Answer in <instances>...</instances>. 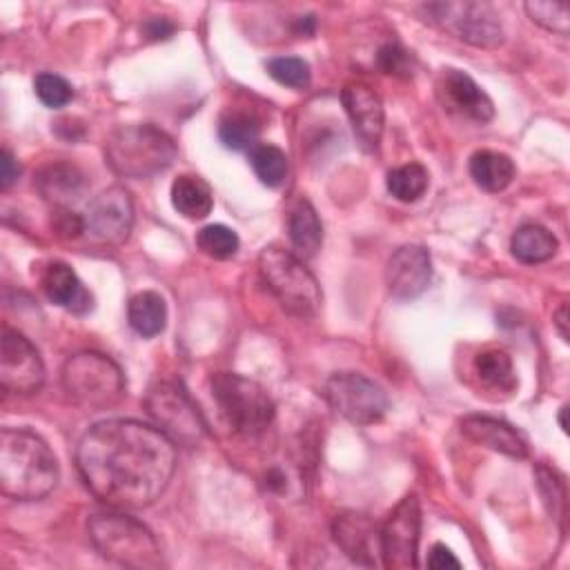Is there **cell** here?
<instances>
[{"label": "cell", "mask_w": 570, "mask_h": 570, "mask_svg": "<svg viewBox=\"0 0 570 570\" xmlns=\"http://www.w3.org/2000/svg\"><path fill=\"white\" fill-rule=\"evenodd\" d=\"M261 134V120L252 111H229L218 122V138L227 149H254Z\"/></svg>", "instance_id": "484cf974"}, {"label": "cell", "mask_w": 570, "mask_h": 570, "mask_svg": "<svg viewBox=\"0 0 570 570\" xmlns=\"http://www.w3.org/2000/svg\"><path fill=\"white\" fill-rule=\"evenodd\" d=\"M267 73L285 87L305 89L309 85V65L296 56H276L267 62Z\"/></svg>", "instance_id": "d6a6232c"}, {"label": "cell", "mask_w": 570, "mask_h": 570, "mask_svg": "<svg viewBox=\"0 0 570 570\" xmlns=\"http://www.w3.org/2000/svg\"><path fill=\"white\" fill-rule=\"evenodd\" d=\"M258 274L278 305L296 316L309 318L321 307V287L298 256L283 247H265L258 254Z\"/></svg>", "instance_id": "8992f818"}, {"label": "cell", "mask_w": 570, "mask_h": 570, "mask_svg": "<svg viewBox=\"0 0 570 570\" xmlns=\"http://www.w3.org/2000/svg\"><path fill=\"white\" fill-rule=\"evenodd\" d=\"M145 407L156 428L165 432L176 445L196 448L203 443L207 425L180 385L167 381L156 383L145 396Z\"/></svg>", "instance_id": "9c48e42d"}, {"label": "cell", "mask_w": 570, "mask_h": 570, "mask_svg": "<svg viewBox=\"0 0 570 570\" xmlns=\"http://www.w3.org/2000/svg\"><path fill=\"white\" fill-rule=\"evenodd\" d=\"M566 412H568V407L563 405V407L559 410V425H561V430H563V432H568V428H566Z\"/></svg>", "instance_id": "b9f144b4"}, {"label": "cell", "mask_w": 570, "mask_h": 570, "mask_svg": "<svg viewBox=\"0 0 570 570\" xmlns=\"http://www.w3.org/2000/svg\"><path fill=\"white\" fill-rule=\"evenodd\" d=\"M534 476H537V488L541 492V499L550 512V517H554L557 521H563L566 514V485L561 481V476L550 470L548 465L539 463L534 468Z\"/></svg>", "instance_id": "1f68e13d"}, {"label": "cell", "mask_w": 570, "mask_h": 570, "mask_svg": "<svg viewBox=\"0 0 570 570\" xmlns=\"http://www.w3.org/2000/svg\"><path fill=\"white\" fill-rule=\"evenodd\" d=\"M432 278L430 252L423 245L399 247L385 265V283L394 298L410 301L423 294Z\"/></svg>", "instance_id": "2e32d148"}, {"label": "cell", "mask_w": 570, "mask_h": 570, "mask_svg": "<svg viewBox=\"0 0 570 570\" xmlns=\"http://www.w3.org/2000/svg\"><path fill=\"white\" fill-rule=\"evenodd\" d=\"M171 205L189 220L205 218L214 207L209 185L194 174H183L171 183Z\"/></svg>", "instance_id": "603a6c76"}, {"label": "cell", "mask_w": 570, "mask_h": 570, "mask_svg": "<svg viewBox=\"0 0 570 570\" xmlns=\"http://www.w3.org/2000/svg\"><path fill=\"white\" fill-rule=\"evenodd\" d=\"M554 327H557L559 336L563 341H568V305L566 303L554 312Z\"/></svg>", "instance_id": "ab89813d"}, {"label": "cell", "mask_w": 570, "mask_h": 570, "mask_svg": "<svg viewBox=\"0 0 570 570\" xmlns=\"http://www.w3.org/2000/svg\"><path fill=\"white\" fill-rule=\"evenodd\" d=\"M314 27H316L314 16H301V18L296 20L294 31H296L298 36H312V33H314Z\"/></svg>", "instance_id": "60d3db41"}, {"label": "cell", "mask_w": 570, "mask_h": 570, "mask_svg": "<svg viewBox=\"0 0 570 570\" xmlns=\"http://www.w3.org/2000/svg\"><path fill=\"white\" fill-rule=\"evenodd\" d=\"M249 163L256 178L267 187H281L289 171L287 156L276 145H256L249 151Z\"/></svg>", "instance_id": "f1b7e54d"}, {"label": "cell", "mask_w": 570, "mask_h": 570, "mask_svg": "<svg viewBox=\"0 0 570 570\" xmlns=\"http://www.w3.org/2000/svg\"><path fill=\"white\" fill-rule=\"evenodd\" d=\"M421 505L414 494L403 497L381 523V563L390 570L416 568Z\"/></svg>", "instance_id": "8fae6325"}, {"label": "cell", "mask_w": 570, "mask_h": 570, "mask_svg": "<svg viewBox=\"0 0 570 570\" xmlns=\"http://www.w3.org/2000/svg\"><path fill=\"white\" fill-rule=\"evenodd\" d=\"M60 476L51 448L31 430L4 428L0 432V490L18 501L47 497Z\"/></svg>", "instance_id": "7a4b0ae2"}, {"label": "cell", "mask_w": 570, "mask_h": 570, "mask_svg": "<svg viewBox=\"0 0 570 570\" xmlns=\"http://www.w3.org/2000/svg\"><path fill=\"white\" fill-rule=\"evenodd\" d=\"M425 22L479 49H497L503 42L499 11L490 2H428L416 7Z\"/></svg>", "instance_id": "ba28073f"}, {"label": "cell", "mask_w": 570, "mask_h": 570, "mask_svg": "<svg viewBox=\"0 0 570 570\" xmlns=\"http://www.w3.org/2000/svg\"><path fill=\"white\" fill-rule=\"evenodd\" d=\"M428 568L443 570V568H461V561L454 557V552L445 543H434L428 557Z\"/></svg>", "instance_id": "8d00e7d4"}, {"label": "cell", "mask_w": 570, "mask_h": 570, "mask_svg": "<svg viewBox=\"0 0 570 570\" xmlns=\"http://www.w3.org/2000/svg\"><path fill=\"white\" fill-rule=\"evenodd\" d=\"M287 236L294 252L303 258H312L323 243V227L316 209L309 200L298 198L287 216Z\"/></svg>", "instance_id": "44dd1931"}, {"label": "cell", "mask_w": 570, "mask_h": 570, "mask_svg": "<svg viewBox=\"0 0 570 570\" xmlns=\"http://www.w3.org/2000/svg\"><path fill=\"white\" fill-rule=\"evenodd\" d=\"M33 89H36V96L40 98V102L51 109H60L73 98L71 85L62 76L49 73V71H42L36 76Z\"/></svg>", "instance_id": "836d02e7"}, {"label": "cell", "mask_w": 570, "mask_h": 570, "mask_svg": "<svg viewBox=\"0 0 570 570\" xmlns=\"http://www.w3.org/2000/svg\"><path fill=\"white\" fill-rule=\"evenodd\" d=\"M62 390L69 401L85 410H105L125 392L120 367L100 352H78L62 365Z\"/></svg>", "instance_id": "52a82bcc"}, {"label": "cell", "mask_w": 570, "mask_h": 570, "mask_svg": "<svg viewBox=\"0 0 570 570\" xmlns=\"http://www.w3.org/2000/svg\"><path fill=\"white\" fill-rule=\"evenodd\" d=\"M557 249H559L557 236L550 229L534 223L521 225L510 240L512 256L525 265L546 263L557 254Z\"/></svg>", "instance_id": "cb8c5ba5"}, {"label": "cell", "mask_w": 570, "mask_h": 570, "mask_svg": "<svg viewBox=\"0 0 570 570\" xmlns=\"http://www.w3.org/2000/svg\"><path fill=\"white\" fill-rule=\"evenodd\" d=\"M434 94L439 105L459 118L472 120V122H488L494 116V105L490 96L461 69H443L436 76Z\"/></svg>", "instance_id": "5bb4252c"}, {"label": "cell", "mask_w": 570, "mask_h": 570, "mask_svg": "<svg viewBox=\"0 0 570 570\" xmlns=\"http://www.w3.org/2000/svg\"><path fill=\"white\" fill-rule=\"evenodd\" d=\"M33 185L38 194L53 207H69L85 194L87 178L76 165L58 160V163L45 165L36 174Z\"/></svg>", "instance_id": "ffe728a7"}, {"label": "cell", "mask_w": 570, "mask_h": 570, "mask_svg": "<svg viewBox=\"0 0 570 570\" xmlns=\"http://www.w3.org/2000/svg\"><path fill=\"white\" fill-rule=\"evenodd\" d=\"M323 394L334 412L356 425L379 423L387 412L385 392L358 372H336L325 381Z\"/></svg>", "instance_id": "30bf717a"}, {"label": "cell", "mask_w": 570, "mask_h": 570, "mask_svg": "<svg viewBox=\"0 0 570 570\" xmlns=\"http://www.w3.org/2000/svg\"><path fill=\"white\" fill-rule=\"evenodd\" d=\"M341 100L356 140L365 151H374L385 125V111L379 94L365 82H347L341 91Z\"/></svg>", "instance_id": "9a60e30c"}, {"label": "cell", "mask_w": 570, "mask_h": 570, "mask_svg": "<svg viewBox=\"0 0 570 570\" xmlns=\"http://www.w3.org/2000/svg\"><path fill=\"white\" fill-rule=\"evenodd\" d=\"M127 318L134 332L140 336H158L167 325L165 298L154 289H142L129 298Z\"/></svg>", "instance_id": "d4e9b609"}, {"label": "cell", "mask_w": 570, "mask_h": 570, "mask_svg": "<svg viewBox=\"0 0 570 570\" xmlns=\"http://www.w3.org/2000/svg\"><path fill=\"white\" fill-rule=\"evenodd\" d=\"M525 11L532 22L539 27L566 36L570 29V4L568 2H550V0H530L525 2Z\"/></svg>", "instance_id": "4dcf8cb0"}, {"label": "cell", "mask_w": 570, "mask_h": 570, "mask_svg": "<svg viewBox=\"0 0 570 570\" xmlns=\"http://www.w3.org/2000/svg\"><path fill=\"white\" fill-rule=\"evenodd\" d=\"M89 492L114 510L151 505L176 470V443L147 423L107 419L89 428L76 450Z\"/></svg>", "instance_id": "6da1fadb"}, {"label": "cell", "mask_w": 570, "mask_h": 570, "mask_svg": "<svg viewBox=\"0 0 570 570\" xmlns=\"http://www.w3.org/2000/svg\"><path fill=\"white\" fill-rule=\"evenodd\" d=\"M40 285H42L45 296L53 305L65 307L67 312L87 314L94 307L91 294L85 289V285L80 283L76 272L62 261H53L45 267V272L40 276Z\"/></svg>", "instance_id": "d6986e66"}, {"label": "cell", "mask_w": 570, "mask_h": 570, "mask_svg": "<svg viewBox=\"0 0 570 570\" xmlns=\"http://www.w3.org/2000/svg\"><path fill=\"white\" fill-rule=\"evenodd\" d=\"M85 234L96 245H120L134 227V203L125 187L114 185L94 196L85 212Z\"/></svg>", "instance_id": "7c38bea8"}, {"label": "cell", "mask_w": 570, "mask_h": 570, "mask_svg": "<svg viewBox=\"0 0 570 570\" xmlns=\"http://www.w3.org/2000/svg\"><path fill=\"white\" fill-rule=\"evenodd\" d=\"M196 245L203 254H207L209 258L216 261H227L238 252V236L234 229H229L227 225H205L198 234H196Z\"/></svg>", "instance_id": "f546056e"}, {"label": "cell", "mask_w": 570, "mask_h": 570, "mask_svg": "<svg viewBox=\"0 0 570 570\" xmlns=\"http://www.w3.org/2000/svg\"><path fill=\"white\" fill-rule=\"evenodd\" d=\"M461 432L470 441H474L483 448H490L494 452H501L505 456H512V459L528 456V443L521 436V432H517L510 423H505L501 419L470 414V416L461 419Z\"/></svg>", "instance_id": "ac0fdd59"}, {"label": "cell", "mask_w": 570, "mask_h": 570, "mask_svg": "<svg viewBox=\"0 0 570 570\" xmlns=\"http://www.w3.org/2000/svg\"><path fill=\"white\" fill-rule=\"evenodd\" d=\"M336 546L358 566L374 568L381 557V525L363 512H343L332 523Z\"/></svg>", "instance_id": "e0dca14e"}, {"label": "cell", "mask_w": 570, "mask_h": 570, "mask_svg": "<svg viewBox=\"0 0 570 570\" xmlns=\"http://www.w3.org/2000/svg\"><path fill=\"white\" fill-rule=\"evenodd\" d=\"M20 176V165L13 158V154L4 147L0 154V189L7 191Z\"/></svg>", "instance_id": "74e56055"}, {"label": "cell", "mask_w": 570, "mask_h": 570, "mask_svg": "<svg viewBox=\"0 0 570 570\" xmlns=\"http://www.w3.org/2000/svg\"><path fill=\"white\" fill-rule=\"evenodd\" d=\"M51 227L60 238H78L80 234H85V218L69 207H56Z\"/></svg>", "instance_id": "d590c367"}, {"label": "cell", "mask_w": 570, "mask_h": 570, "mask_svg": "<svg viewBox=\"0 0 570 570\" xmlns=\"http://www.w3.org/2000/svg\"><path fill=\"white\" fill-rule=\"evenodd\" d=\"M45 383V363L31 341L18 330H2L0 385L13 394H36Z\"/></svg>", "instance_id": "4fadbf2b"}, {"label": "cell", "mask_w": 570, "mask_h": 570, "mask_svg": "<svg viewBox=\"0 0 570 570\" xmlns=\"http://www.w3.org/2000/svg\"><path fill=\"white\" fill-rule=\"evenodd\" d=\"M470 176L483 191H503L514 178V163L510 156L492 149H479L470 156Z\"/></svg>", "instance_id": "7402d4cb"}, {"label": "cell", "mask_w": 570, "mask_h": 570, "mask_svg": "<svg viewBox=\"0 0 570 570\" xmlns=\"http://www.w3.org/2000/svg\"><path fill=\"white\" fill-rule=\"evenodd\" d=\"M209 390L232 432L258 436L272 425L276 414L274 401L256 381L234 372H216L209 376Z\"/></svg>", "instance_id": "5b68a950"}, {"label": "cell", "mask_w": 570, "mask_h": 570, "mask_svg": "<svg viewBox=\"0 0 570 570\" xmlns=\"http://www.w3.org/2000/svg\"><path fill=\"white\" fill-rule=\"evenodd\" d=\"M105 158L118 176L149 178L174 163L176 142L156 125H122L109 134L105 142Z\"/></svg>", "instance_id": "3957f363"}, {"label": "cell", "mask_w": 570, "mask_h": 570, "mask_svg": "<svg viewBox=\"0 0 570 570\" xmlns=\"http://www.w3.org/2000/svg\"><path fill=\"white\" fill-rule=\"evenodd\" d=\"M387 191L401 200V203H414L419 200L428 185H430V174L423 165L419 163H407V165H401V167H394L387 171Z\"/></svg>", "instance_id": "4316f807"}, {"label": "cell", "mask_w": 570, "mask_h": 570, "mask_svg": "<svg viewBox=\"0 0 570 570\" xmlns=\"http://www.w3.org/2000/svg\"><path fill=\"white\" fill-rule=\"evenodd\" d=\"M94 548L125 568H160L163 554L154 532L138 519L122 512H100L87 521Z\"/></svg>", "instance_id": "277c9868"}, {"label": "cell", "mask_w": 570, "mask_h": 570, "mask_svg": "<svg viewBox=\"0 0 570 570\" xmlns=\"http://www.w3.org/2000/svg\"><path fill=\"white\" fill-rule=\"evenodd\" d=\"M379 67L383 73H390V76H401V78H407L412 76L414 71V58L410 51H405L401 45H383L379 49Z\"/></svg>", "instance_id": "e575fe53"}, {"label": "cell", "mask_w": 570, "mask_h": 570, "mask_svg": "<svg viewBox=\"0 0 570 570\" xmlns=\"http://www.w3.org/2000/svg\"><path fill=\"white\" fill-rule=\"evenodd\" d=\"M474 372L485 385H492V387L512 390L517 385L512 358L505 350H499V347L479 352L474 356Z\"/></svg>", "instance_id": "83f0119b"}, {"label": "cell", "mask_w": 570, "mask_h": 570, "mask_svg": "<svg viewBox=\"0 0 570 570\" xmlns=\"http://www.w3.org/2000/svg\"><path fill=\"white\" fill-rule=\"evenodd\" d=\"M174 31V24L165 18H151L147 24H145V36L149 40H160V38H169Z\"/></svg>", "instance_id": "f35d334b"}]
</instances>
